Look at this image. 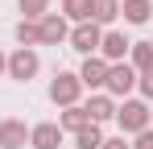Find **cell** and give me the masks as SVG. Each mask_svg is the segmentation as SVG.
Returning a JSON list of instances; mask_svg holds the SVG:
<instances>
[{
    "label": "cell",
    "mask_w": 153,
    "mask_h": 149,
    "mask_svg": "<svg viewBox=\"0 0 153 149\" xmlns=\"http://www.w3.org/2000/svg\"><path fill=\"white\" fill-rule=\"evenodd\" d=\"M120 124H124V128H141V124H145V108H141V104H128L124 112H120Z\"/></svg>",
    "instance_id": "obj_1"
},
{
    "label": "cell",
    "mask_w": 153,
    "mask_h": 149,
    "mask_svg": "<svg viewBox=\"0 0 153 149\" xmlns=\"http://www.w3.org/2000/svg\"><path fill=\"white\" fill-rule=\"evenodd\" d=\"M108 83H112V91H128V87H132V71H128V66H120V71L108 74Z\"/></svg>",
    "instance_id": "obj_2"
},
{
    "label": "cell",
    "mask_w": 153,
    "mask_h": 149,
    "mask_svg": "<svg viewBox=\"0 0 153 149\" xmlns=\"http://www.w3.org/2000/svg\"><path fill=\"white\" fill-rule=\"evenodd\" d=\"M95 42H100V33H95L91 25H83V29H75V46H79V50H91Z\"/></svg>",
    "instance_id": "obj_3"
},
{
    "label": "cell",
    "mask_w": 153,
    "mask_h": 149,
    "mask_svg": "<svg viewBox=\"0 0 153 149\" xmlns=\"http://www.w3.org/2000/svg\"><path fill=\"white\" fill-rule=\"evenodd\" d=\"M33 66H37V58H33V54H17V58H13V71L21 74V79L33 74Z\"/></svg>",
    "instance_id": "obj_4"
},
{
    "label": "cell",
    "mask_w": 153,
    "mask_h": 149,
    "mask_svg": "<svg viewBox=\"0 0 153 149\" xmlns=\"http://www.w3.org/2000/svg\"><path fill=\"white\" fill-rule=\"evenodd\" d=\"M33 141H37V149H58V145H54V141H58V128H50V124H46V128H37V137H33Z\"/></svg>",
    "instance_id": "obj_5"
},
{
    "label": "cell",
    "mask_w": 153,
    "mask_h": 149,
    "mask_svg": "<svg viewBox=\"0 0 153 149\" xmlns=\"http://www.w3.org/2000/svg\"><path fill=\"white\" fill-rule=\"evenodd\" d=\"M124 8H128V21H145L149 17V0H128Z\"/></svg>",
    "instance_id": "obj_6"
},
{
    "label": "cell",
    "mask_w": 153,
    "mask_h": 149,
    "mask_svg": "<svg viewBox=\"0 0 153 149\" xmlns=\"http://www.w3.org/2000/svg\"><path fill=\"white\" fill-rule=\"evenodd\" d=\"M71 95H75V79H71V74H62V79L54 83V99H71Z\"/></svg>",
    "instance_id": "obj_7"
},
{
    "label": "cell",
    "mask_w": 153,
    "mask_h": 149,
    "mask_svg": "<svg viewBox=\"0 0 153 149\" xmlns=\"http://www.w3.org/2000/svg\"><path fill=\"white\" fill-rule=\"evenodd\" d=\"M103 141H100V133L91 128V133H79V149H100Z\"/></svg>",
    "instance_id": "obj_8"
},
{
    "label": "cell",
    "mask_w": 153,
    "mask_h": 149,
    "mask_svg": "<svg viewBox=\"0 0 153 149\" xmlns=\"http://www.w3.org/2000/svg\"><path fill=\"white\" fill-rule=\"evenodd\" d=\"M83 79H87V83H103V66L100 62H87V66H83Z\"/></svg>",
    "instance_id": "obj_9"
},
{
    "label": "cell",
    "mask_w": 153,
    "mask_h": 149,
    "mask_svg": "<svg viewBox=\"0 0 153 149\" xmlns=\"http://www.w3.org/2000/svg\"><path fill=\"white\" fill-rule=\"evenodd\" d=\"M103 50H108L112 58H120V54H124V37H116V33H112V37L103 42Z\"/></svg>",
    "instance_id": "obj_10"
},
{
    "label": "cell",
    "mask_w": 153,
    "mask_h": 149,
    "mask_svg": "<svg viewBox=\"0 0 153 149\" xmlns=\"http://www.w3.org/2000/svg\"><path fill=\"white\" fill-rule=\"evenodd\" d=\"M95 8H100V13H95L100 21H112V17H116V13H112V8H116V0H95Z\"/></svg>",
    "instance_id": "obj_11"
},
{
    "label": "cell",
    "mask_w": 153,
    "mask_h": 149,
    "mask_svg": "<svg viewBox=\"0 0 153 149\" xmlns=\"http://www.w3.org/2000/svg\"><path fill=\"white\" fill-rule=\"evenodd\" d=\"M0 141H4V145L21 141V128H17V124H4V128H0Z\"/></svg>",
    "instance_id": "obj_12"
},
{
    "label": "cell",
    "mask_w": 153,
    "mask_h": 149,
    "mask_svg": "<svg viewBox=\"0 0 153 149\" xmlns=\"http://www.w3.org/2000/svg\"><path fill=\"white\" fill-rule=\"evenodd\" d=\"M87 8H91V0H66V13H75V17H87Z\"/></svg>",
    "instance_id": "obj_13"
},
{
    "label": "cell",
    "mask_w": 153,
    "mask_h": 149,
    "mask_svg": "<svg viewBox=\"0 0 153 149\" xmlns=\"http://www.w3.org/2000/svg\"><path fill=\"white\" fill-rule=\"evenodd\" d=\"M103 116H112V108H108V99H95L91 104V120H103Z\"/></svg>",
    "instance_id": "obj_14"
},
{
    "label": "cell",
    "mask_w": 153,
    "mask_h": 149,
    "mask_svg": "<svg viewBox=\"0 0 153 149\" xmlns=\"http://www.w3.org/2000/svg\"><path fill=\"white\" fill-rule=\"evenodd\" d=\"M42 37H50V42L62 37V21H46V25H42Z\"/></svg>",
    "instance_id": "obj_15"
},
{
    "label": "cell",
    "mask_w": 153,
    "mask_h": 149,
    "mask_svg": "<svg viewBox=\"0 0 153 149\" xmlns=\"http://www.w3.org/2000/svg\"><path fill=\"white\" fill-rule=\"evenodd\" d=\"M137 62L149 66V62H153V46H137Z\"/></svg>",
    "instance_id": "obj_16"
},
{
    "label": "cell",
    "mask_w": 153,
    "mask_h": 149,
    "mask_svg": "<svg viewBox=\"0 0 153 149\" xmlns=\"http://www.w3.org/2000/svg\"><path fill=\"white\" fill-rule=\"evenodd\" d=\"M66 124H71V128H83V124H87V116H83V112H71V116H66Z\"/></svg>",
    "instance_id": "obj_17"
},
{
    "label": "cell",
    "mask_w": 153,
    "mask_h": 149,
    "mask_svg": "<svg viewBox=\"0 0 153 149\" xmlns=\"http://www.w3.org/2000/svg\"><path fill=\"white\" fill-rule=\"evenodd\" d=\"M21 4H25L29 13H37V8H46V0H21Z\"/></svg>",
    "instance_id": "obj_18"
},
{
    "label": "cell",
    "mask_w": 153,
    "mask_h": 149,
    "mask_svg": "<svg viewBox=\"0 0 153 149\" xmlns=\"http://www.w3.org/2000/svg\"><path fill=\"white\" fill-rule=\"evenodd\" d=\"M137 149H153V133H145V137H141V145Z\"/></svg>",
    "instance_id": "obj_19"
},
{
    "label": "cell",
    "mask_w": 153,
    "mask_h": 149,
    "mask_svg": "<svg viewBox=\"0 0 153 149\" xmlns=\"http://www.w3.org/2000/svg\"><path fill=\"white\" fill-rule=\"evenodd\" d=\"M145 91H149V95H153V71L145 74Z\"/></svg>",
    "instance_id": "obj_20"
},
{
    "label": "cell",
    "mask_w": 153,
    "mask_h": 149,
    "mask_svg": "<svg viewBox=\"0 0 153 149\" xmlns=\"http://www.w3.org/2000/svg\"><path fill=\"white\" fill-rule=\"evenodd\" d=\"M108 149H124V141H108Z\"/></svg>",
    "instance_id": "obj_21"
}]
</instances>
